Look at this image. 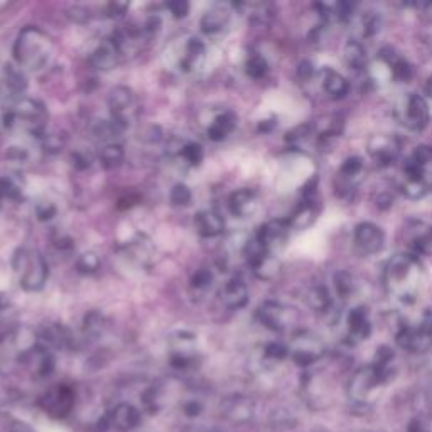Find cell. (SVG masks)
Here are the masks:
<instances>
[{"label": "cell", "instance_id": "21", "mask_svg": "<svg viewBox=\"0 0 432 432\" xmlns=\"http://www.w3.org/2000/svg\"><path fill=\"white\" fill-rule=\"evenodd\" d=\"M380 383H383L382 377L378 375L377 370H375L372 365L367 368H361L355 373V377L351 378L350 382V394L355 397V399H365L368 397L370 392H372L375 387H378Z\"/></svg>", "mask_w": 432, "mask_h": 432}, {"label": "cell", "instance_id": "14", "mask_svg": "<svg viewBox=\"0 0 432 432\" xmlns=\"http://www.w3.org/2000/svg\"><path fill=\"white\" fill-rule=\"evenodd\" d=\"M317 215H319V201L316 198V191L311 188L304 193L301 205L297 206V210L294 211L288 222L292 230H306L314 223Z\"/></svg>", "mask_w": 432, "mask_h": 432}, {"label": "cell", "instance_id": "41", "mask_svg": "<svg viewBox=\"0 0 432 432\" xmlns=\"http://www.w3.org/2000/svg\"><path fill=\"white\" fill-rule=\"evenodd\" d=\"M76 268L79 274H95L100 268V257L95 252L81 254L76 260Z\"/></svg>", "mask_w": 432, "mask_h": 432}, {"label": "cell", "instance_id": "44", "mask_svg": "<svg viewBox=\"0 0 432 432\" xmlns=\"http://www.w3.org/2000/svg\"><path fill=\"white\" fill-rule=\"evenodd\" d=\"M36 215L39 222H50V220L55 218L56 215V206L52 205L51 201H41L38 203L36 206Z\"/></svg>", "mask_w": 432, "mask_h": 432}, {"label": "cell", "instance_id": "51", "mask_svg": "<svg viewBox=\"0 0 432 432\" xmlns=\"http://www.w3.org/2000/svg\"><path fill=\"white\" fill-rule=\"evenodd\" d=\"M52 240H55V245L58 246V249L68 250V249H72V246H73V240L68 235H58V237L52 238Z\"/></svg>", "mask_w": 432, "mask_h": 432}, {"label": "cell", "instance_id": "30", "mask_svg": "<svg viewBox=\"0 0 432 432\" xmlns=\"http://www.w3.org/2000/svg\"><path fill=\"white\" fill-rule=\"evenodd\" d=\"M304 299H306L307 306L316 312H326L331 307V295H329V290L323 284H316L307 289Z\"/></svg>", "mask_w": 432, "mask_h": 432}, {"label": "cell", "instance_id": "42", "mask_svg": "<svg viewBox=\"0 0 432 432\" xmlns=\"http://www.w3.org/2000/svg\"><path fill=\"white\" fill-rule=\"evenodd\" d=\"M193 200L191 189H189L186 184L178 183L174 184L173 189H171V203L174 206H188Z\"/></svg>", "mask_w": 432, "mask_h": 432}, {"label": "cell", "instance_id": "28", "mask_svg": "<svg viewBox=\"0 0 432 432\" xmlns=\"http://www.w3.org/2000/svg\"><path fill=\"white\" fill-rule=\"evenodd\" d=\"M237 122L238 117L235 113L230 112H223L220 113L218 117L211 122V125L208 127V137L213 140V142H220V140H224L228 135L233 134V130L237 129Z\"/></svg>", "mask_w": 432, "mask_h": 432}, {"label": "cell", "instance_id": "32", "mask_svg": "<svg viewBox=\"0 0 432 432\" xmlns=\"http://www.w3.org/2000/svg\"><path fill=\"white\" fill-rule=\"evenodd\" d=\"M95 135L96 139L101 140L105 145L108 144H120L118 142V139H120V135L123 134V130L120 127L117 125V123H113L112 120H101L95 125Z\"/></svg>", "mask_w": 432, "mask_h": 432}, {"label": "cell", "instance_id": "10", "mask_svg": "<svg viewBox=\"0 0 432 432\" xmlns=\"http://www.w3.org/2000/svg\"><path fill=\"white\" fill-rule=\"evenodd\" d=\"M353 246L361 257H370L382 252L385 246V233L378 224L363 222L356 224L353 233Z\"/></svg>", "mask_w": 432, "mask_h": 432}, {"label": "cell", "instance_id": "4", "mask_svg": "<svg viewBox=\"0 0 432 432\" xmlns=\"http://www.w3.org/2000/svg\"><path fill=\"white\" fill-rule=\"evenodd\" d=\"M4 125L11 130H22L42 137L47 125V110L39 100H19L4 115Z\"/></svg>", "mask_w": 432, "mask_h": 432}, {"label": "cell", "instance_id": "31", "mask_svg": "<svg viewBox=\"0 0 432 432\" xmlns=\"http://www.w3.org/2000/svg\"><path fill=\"white\" fill-rule=\"evenodd\" d=\"M250 268H252L255 277H258V279L271 280L279 274V260H277L274 254H267L266 257L260 258L258 262L254 263Z\"/></svg>", "mask_w": 432, "mask_h": 432}, {"label": "cell", "instance_id": "1", "mask_svg": "<svg viewBox=\"0 0 432 432\" xmlns=\"http://www.w3.org/2000/svg\"><path fill=\"white\" fill-rule=\"evenodd\" d=\"M424 267L414 254H397L385 266L383 284L387 292L400 302H414L424 285Z\"/></svg>", "mask_w": 432, "mask_h": 432}, {"label": "cell", "instance_id": "50", "mask_svg": "<svg viewBox=\"0 0 432 432\" xmlns=\"http://www.w3.org/2000/svg\"><path fill=\"white\" fill-rule=\"evenodd\" d=\"M314 76V66H312L309 61H304L299 66V78L302 79V81H309V79Z\"/></svg>", "mask_w": 432, "mask_h": 432}, {"label": "cell", "instance_id": "7", "mask_svg": "<svg viewBox=\"0 0 432 432\" xmlns=\"http://www.w3.org/2000/svg\"><path fill=\"white\" fill-rule=\"evenodd\" d=\"M402 151L399 137L390 134H375L368 139L367 152L378 167H390L395 164Z\"/></svg>", "mask_w": 432, "mask_h": 432}, {"label": "cell", "instance_id": "12", "mask_svg": "<svg viewBox=\"0 0 432 432\" xmlns=\"http://www.w3.org/2000/svg\"><path fill=\"white\" fill-rule=\"evenodd\" d=\"M292 228L288 220H272V222L263 223L255 233V238L258 240V244L271 254H277L280 249H284L285 241H288L289 233Z\"/></svg>", "mask_w": 432, "mask_h": 432}, {"label": "cell", "instance_id": "5", "mask_svg": "<svg viewBox=\"0 0 432 432\" xmlns=\"http://www.w3.org/2000/svg\"><path fill=\"white\" fill-rule=\"evenodd\" d=\"M110 120L117 123L125 132L134 123L139 113L137 98L134 90L129 86H115L108 96Z\"/></svg>", "mask_w": 432, "mask_h": 432}, {"label": "cell", "instance_id": "38", "mask_svg": "<svg viewBox=\"0 0 432 432\" xmlns=\"http://www.w3.org/2000/svg\"><path fill=\"white\" fill-rule=\"evenodd\" d=\"M22 198V188L16 183L14 179L4 176L0 178V201L16 203Z\"/></svg>", "mask_w": 432, "mask_h": 432}, {"label": "cell", "instance_id": "33", "mask_svg": "<svg viewBox=\"0 0 432 432\" xmlns=\"http://www.w3.org/2000/svg\"><path fill=\"white\" fill-rule=\"evenodd\" d=\"M107 316L100 311L86 312L85 319H83V329H85L88 336H100V334L107 329Z\"/></svg>", "mask_w": 432, "mask_h": 432}, {"label": "cell", "instance_id": "2", "mask_svg": "<svg viewBox=\"0 0 432 432\" xmlns=\"http://www.w3.org/2000/svg\"><path fill=\"white\" fill-rule=\"evenodd\" d=\"M12 55L19 68L39 72L51 61L52 41L42 29L36 25H25L17 34Z\"/></svg>", "mask_w": 432, "mask_h": 432}, {"label": "cell", "instance_id": "37", "mask_svg": "<svg viewBox=\"0 0 432 432\" xmlns=\"http://www.w3.org/2000/svg\"><path fill=\"white\" fill-rule=\"evenodd\" d=\"M334 288H336V294L341 299L350 297V295L353 294L355 289H356L355 277L346 271L338 272V274L334 275Z\"/></svg>", "mask_w": 432, "mask_h": 432}, {"label": "cell", "instance_id": "45", "mask_svg": "<svg viewBox=\"0 0 432 432\" xmlns=\"http://www.w3.org/2000/svg\"><path fill=\"white\" fill-rule=\"evenodd\" d=\"M129 11V4L127 2H110L105 7V14L110 19H118V17H123Z\"/></svg>", "mask_w": 432, "mask_h": 432}, {"label": "cell", "instance_id": "29", "mask_svg": "<svg viewBox=\"0 0 432 432\" xmlns=\"http://www.w3.org/2000/svg\"><path fill=\"white\" fill-rule=\"evenodd\" d=\"M2 81H4V85H6L7 90L14 95L24 93L25 88H28V78H25L24 69L19 68L17 64L4 66Z\"/></svg>", "mask_w": 432, "mask_h": 432}, {"label": "cell", "instance_id": "36", "mask_svg": "<svg viewBox=\"0 0 432 432\" xmlns=\"http://www.w3.org/2000/svg\"><path fill=\"white\" fill-rule=\"evenodd\" d=\"M312 135H314V125L312 123H302V125L295 127L294 130H290L285 137V142H288L290 147H302L304 144L309 142Z\"/></svg>", "mask_w": 432, "mask_h": 432}, {"label": "cell", "instance_id": "19", "mask_svg": "<svg viewBox=\"0 0 432 432\" xmlns=\"http://www.w3.org/2000/svg\"><path fill=\"white\" fill-rule=\"evenodd\" d=\"M228 208L237 218H249L258 208V196L254 189L241 188L233 191L228 198Z\"/></svg>", "mask_w": 432, "mask_h": 432}, {"label": "cell", "instance_id": "9", "mask_svg": "<svg viewBox=\"0 0 432 432\" xmlns=\"http://www.w3.org/2000/svg\"><path fill=\"white\" fill-rule=\"evenodd\" d=\"M365 164L360 157H348L334 178V191L339 198H348L356 191L363 181Z\"/></svg>", "mask_w": 432, "mask_h": 432}, {"label": "cell", "instance_id": "34", "mask_svg": "<svg viewBox=\"0 0 432 432\" xmlns=\"http://www.w3.org/2000/svg\"><path fill=\"white\" fill-rule=\"evenodd\" d=\"M123 156H125V152H123L122 144H108L101 149L100 162L107 169H113V167L122 164Z\"/></svg>", "mask_w": 432, "mask_h": 432}, {"label": "cell", "instance_id": "35", "mask_svg": "<svg viewBox=\"0 0 432 432\" xmlns=\"http://www.w3.org/2000/svg\"><path fill=\"white\" fill-rule=\"evenodd\" d=\"M245 73L249 74L252 79H262L267 76L268 73V63L260 52H252V55L246 58L245 63Z\"/></svg>", "mask_w": 432, "mask_h": 432}, {"label": "cell", "instance_id": "27", "mask_svg": "<svg viewBox=\"0 0 432 432\" xmlns=\"http://www.w3.org/2000/svg\"><path fill=\"white\" fill-rule=\"evenodd\" d=\"M343 55H345V63L351 72L360 73L368 69L367 50H365V46L361 44V39H350V41L346 42Z\"/></svg>", "mask_w": 432, "mask_h": 432}, {"label": "cell", "instance_id": "48", "mask_svg": "<svg viewBox=\"0 0 432 432\" xmlns=\"http://www.w3.org/2000/svg\"><path fill=\"white\" fill-rule=\"evenodd\" d=\"M417 328L421 329L422 334H426L427 338L432 339V309H426L422 312Z\"/></svg>", "mask_w": 432, "mask_h": 432}, {"label": "cell", "instance_id": "8", "mask_svg": "<svg viewBox=\"0 0 432 432\" xmlns=\"http://www.w3.org/2000/svg\"><path fill=\"white\" fill-rule=\"evenodd\" d=\"M257 319L272 331H285L295 319V311L277 301H266L257 307Z\"/></svg>", "mask_w": 432, "mask_h": 432}, {"label": "cell", "instance_id": "47", "mask_svg": "<svg viewBox=\"0 0 432 432\" xmlns=\"http://www.w3.org/2000/svg\"><path fill=\"white\" fill-rule=\"evenodd\" d=\"M72 161H73V166L76 167V169L83 171V169H88V167L91 166V162H93V157H91L90 154L78 151L72 156Z\"/></svg>", "mask_w": 432, "mask_h": 432}, {"label": "cell", "instance_id": "3", "mask_svg": "<svg viewBox=\"0 0 432 432\" xmlns=\"http://www.w3.org/2000/svg\"><path fill=\"white\" fill-rule=\"evenodd\" d=\"M12 268H14L17 282L25 292L42 290L50 277V267H47L44 255L30 246H21L16 250L14 257H12Z\"/></svg>", "mask_w": 432, "mask_h": 432}, {"label": "cell", "instance_id": "23", "mask_svg": "<svg viewBox=\"0 0 432 432\" xmlns=\"http://www.w3.org/2000/svg\"><path fill=\"white\" fill-rule=\"evenodd\" d=\"M206 56V46L200 38H189L186 44H184V50L181 52L179 58V68L183 72L191 73L196 72L198 68L203 64Z\"/></svg>", "mask_w": 432, "mask_h": 432}, {"label": "cell", "instance_id": "13", "mask_svg": "<svg viewBox=\"0 0 432 432\" xmlns=\"http://www.w3.org/2000/svg\"><path fill=\"white\" fill-rule=\"evenodd\" d=\"M120 56H122L120 47H118L117 42L110 38L101 41L98 46L91 51L90 58H88V63H90L91 68L96 69V72L108 73L118 64Z\"/></svg>", "mask_w": 432, "mask_h": 432}, {"label": "cell", "instance_id": "49", "mask_svg": "<svg viewBox=\"0 0 432 432\" xmlns=\"http://www.w3.org/2000/svg\"><path fill=\"white\" fill-rule=\"evenodd\" d=\"M68 12H69L68 16L72 17L74 22H79V24H83V22H86L88 19H90V12L83 7H73V8H69Z\"/></svg>", "mask_w": 432, "mask_h": 432}, {"label": "cell", "instance_id": "46", "mask_svg": "<svg viewBox=\"0 0 432 432\" xmlns=\"http://www.w3.org/2000/svg\"><path fill=\"white\" fill-rule=\"evenodd\" d=\"M166 7L176 19H184L189 12V4L184 2V0H174V2L166 4Z\"/></svg>", "mask_w": 432, "mask_h": 432}, {"label": "cell", "instance_id": "15", "mask_svg": "<svg viewBox=\"0 0 432 432\" xmlns=\"http://www.w3.org/2000/svg\"><path fill=\"white\" fill-rule=\"evenodd\" d=\"M346 333L351 343H361L372 334V321H370L368 307L356 306L348 312Z\"/></svg>", "mask_w": 432, "mask_h": 432}, {"label": "cell", "instance_id": "40", "mask_svg": "<svg viewBox=\"0 0 432 432\" xmlns=\"http://www.w3.org/2000/svg\"><path fill=\"white\" fill-rule=\"evenodd\" d=\"M360 25V38H370L380 29V17L375 12H363L358 19Z\"/></svg>", "mask_w": 432, "mask_h": 432}, {"label": "cell", "instance_id": "24", "mask_svg": "<svg viewBox=\"0 0 432 432\" xmlns=\"http://www.w3.org/2000/svg\"><path fill=\"white\" fill-rule=\"evenodd\" d=\"M195 227L198 235L203 238H215L224 230L223 216L215 210H203L195 215Z\"/></svg>", "mask_w": 432, "mask_h": 432}, {"label": "cell", "instance_id": "39", "mask_svg": "<svg viewBox=\"0 0 432 432\" xmlns=\"http://www.w3.org/2000/svg\"><path fill=\"white\" fill-rule=\"evenodd\" d=\"M179 156L188 162L189 166L196 167L203 162V157H205V151H203V145L198 142H184L183 147H181Z\"/></svg>", "mask_w": 432, "mask_h": 432}, {"label": "cell", "instance_id": "6", "mask_svg": "<svg viewBox=\"0 0 432 432\" xmlns=\"http://www.w3.org/2000/svg\"><path fill=\"white\" fill-rule=\"evenodd\" d=\"M397 118L405 129L421 132L429 125L431 108L427 100L419 93H407L397 107Z\"/></svg>", "mask_w": 432, "mask_h": 432}, {"label": "cell", "instance_id": "20", "mask_svg": "<svg viewBox=\"0 0 432 432\" xmlns=\"http://www.w3.org/2000/svg\"><path fill=\"white\" fill-rule=\"evenodd\" d=\"M319 81L321 88L324 90V93L329 96L331 100H341L345 98L350 91V81L343 76L341 73H338L333 68H323L319 72Z\"/></svg>", "mask_w": 432, "mask_h": 432}, {"label": "cell", "instance_id": "16", "mask_svg": "<svg viewBox=\"0 0 432 432\" xmlns=\"http://www.w3.org/2000/svg\"><path fill=\"white\" fill-rule=\"evenodd\" d=\"M232 21V6L228 4H213L201 17V30L208 36L222 33Z\"/></svg>", "mask_w": 432, "mask_h": 432}, {"label": "cell", "instance_id": "11", "mask_svg": "<svg viewBox=\"0 0 432 432\" xmlns=\"http://www.w3.org/2000/svg\"><path fill=\"white\" fill-rule=\"evenodd\" d=\"M292 351L294 361L301 367L314 363L324 355V345L319 336H316L311 331H299L292 339Z\"/></svg>", "mask_w": 432, "mask_h": 432}, {"label": "cell", "instance_id": "52", "mask_svg": "<svg viewBox=\"0 0 432 432\" xmlns=\"http://www.w3.org/2000/svg\"><path fill=\"white\" fill-rule=\"evenodd\" d=\"M275 123H277V122H275V118H274V117H272L271 120H262V122H260V125H258V130H260V132H268V130H272V129H274V127H275Z\"/></svg>", "mask_w": 432, "mask_h": 432}, {"label": "cell", "instance_id": "25", "mask_svg": "<svg viewBox=\"0 0 432 432\" xmlns=\"http://www.w3.org/2000/svg\"><path fill=\"white\" fill-rule=\"evenodd\" d=\"M127 255L134 260V262H137L139 266H151L154 255H156V246H154L152 240L147 235H142V233H139V235H135L132 240L127 244L125 246Z\"/></svg>", "mask_w": 432, "mask_h": 432}, {"label": "cell", "instance_id": "26", "mask_svg": "<svg viewBox=\"0 0 432 432\" xmlns=\"http://www.w3.org/2000/svg\"><path fill=\"white\" fill-rule=\"evenodd\" d=\"M42 405L52 416H64L73 405V392L68 387H56L42 399Z\"/></svg>", "mask_w": 432, "mask_h": 432}, {"label": "cell", "instance_id": "43", "mask_svg": "<svg viewBox=\"0 0 432 432\" xmlns=\"http://www.w3.org/2000/svg\"><path fill=\"white\" fill-rule=\"evenodd\" d=\"M211 284H213V274H211L208 268H201V271H198L191 279V288L196 290L210 289Z\"/></svg>", "mask_w": 432, "mask_h": 432}, {"label": "cell", "instance_id": "18", "mask_svg": "<svg viewBox=\"0 0 432 432\" xmlns=\"http://www.w3.org/2000/svg\"><path fill=\"white\" fill-rule=\"evenodd\" d=\"M383 63L389 68L390 76L394 81L399 83H409L414 76V66L409 63L404 56H400L394 47H383L378 55Z\"/></svg>", "mask_w": 432, "mask_h": 432}, {"label": "cell", "instance_id": "17", "mask_svg": "<svg viewBox=\"0 0 432 432\" xmlns=\"http://www.w3.org/2000/svg\"><path fill=\"white\" fill-rule=\"evenodd\" d=\"M220 299H222L223 306L228 307V309H241L249 302V285H246V282L240 275H233L222 288Z\"/></svg>", "mask_w": 432, "mask_h": 432}, {"label": "cell", "instance_id": "22", "mask_svg": "<svg viewBox=\"0 0 432 432\" xmlns=\"http://www.w3.org/2000/svg\"><path fill=\"white\" fill-rule=\"evenodd\" d=\"M397 345L404 350L412 351V353H419V351H424L429 348L432 339H429L426 334L421 333V329L417 326H407L402 324L397 331Z\"/></svg>", "mask_w": 432, "mask_h": 432}]
</instances>
